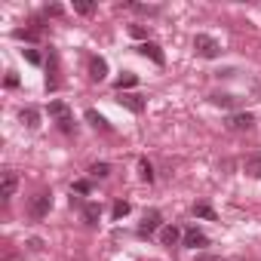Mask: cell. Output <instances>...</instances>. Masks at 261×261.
Returning <instances> with one entry per match:
<instances>
[{
    "instance_id": "6da1fadb",
    "label": "cell",
    "mask_w": 261,
    "mask_h": 261,
    "mask_svg": "<svg viewBox=\"0 0 261 261\" xmlns=\"http://www.w3.org/2000/svg\"><path fill=\"white\" fill-rule=\"evenodd\" d=\"M194 49H197V56H203V59H218V53H221L218 40L209 37V34H197V37H194Z\"/></svg>"
},
{
    "instance_id": "7a4b0ae2",
    "label": "cell",
    "mask_w": 261,
    "mask_h": 261,
    "mask_svg": "<svg viewBox=\"0 0 261 261\" xmlns=\"http://www.w3.org/2000/svg\"><path fill=\"white\" fill-rule=\"evenodd\" d=\"M49 206H53V197H49V194H34L31 203H28V215H31L34 221H40V218L49 215Z\"/></svg>"
},
{
    "instance_id": "3957f363",
    "label": "cell",
    "mask_w": 261,
    "mask_h": 261,
    "mask_svg": "<svg viewBox=\"0 0 261 261\" xmlns=\"http://www.w3.org/2000/svg\"><path fill=\"white\" fill-rule=\"evenodd\" d=\"M49 117L59 120V129H62V133H71V129H74V123H71V108H68L65 101H49Z\"/></svg>"
},
{
    "instance_id": "277c9868",
    "label": "cell",
    "mask_w": 261,
    "mask_h": 261,
    "mask_svg": "<svg viewBox=\"0 0 261 261\" xmlns=\"http://www.w3.org/2000/svg\"><path fill=\"white\" fill-rule=\"evenodd\" d=\"M154 230H163V215H160L157 209L145 212V218H142V224H139V233H142V237H151Z\"/></svg>"
},
{
    "instance_id": "5b68a950",
    "label": "cell",
    "mask_w": 261,
    "mask_h": 261,
    "mask_svg": "<svg viewBox=\"0 0 261 261\" xmlns=\"http://www.w3.org/2000/svg\"><path fill=\"white\" fill-rule=\"evenodd\" d=\"M206 243H209V237L203 230H197V227H188L185 237H181V246H188V249H203Z\"/></svg>"
},
{
    "instance_id": "8992f818",
    "label": "cell",
    "mask_w": 261,
    "mask_h": 261,
    "mask_svg": "<svg viewBox=\"0 0 261 261\" xmlns=\"http://www.w3.org/2000/svg\"><path fill=\"white\" fill-rule=\"evenodd\" d=\"M120 105H123V108H129L133 114H142V111H145V95H136V92H123V95H120Z\"/></svg>"
},
{
    "instance_id": "52a82bcc",
    "label": "cell",
    "mask_w": 261,
    "mask_h": 261,
    "mask_svg": "<svg viewBox=\"0 0 261 261\" xmlns=\"http://www.w3.org/2000/svg\"><path fill=\"white\" fill-rule=\"evenodd\" d=\"M139 53H142L145 59H154L157 65H163V62H166V56L160 53V46H157V43H151V40H145V43L139 46Z\"/></svg>"
},
{
    "instance_id": "ba28073f",
    "label": "cell",
    "mask_w": 261,
    "mask_h": 261,
    "mask_svg": "<svg viewBox=\"0 0 261 261\" xmlns=\"http://www.w3.org/2000/svg\"><path fill=\"white\" fill-rule=\"evenodd\" d=\"M105 74H108V62L101 56H92L89 59V77L92 80H105Z\"/></svg>"
},
{
    "instance_id": "9c48e42d",
    "label": "cell",
    "mask_w": 261,
    "mask_h": 261,
    "mask_svg": "<svg viewBox=\"0 0 261 261\" xmlns=\"http://www.w3.org/2000/svg\"><path fill=\"white\" fill-rule=\"evenodd\" d=\"M19 120H22L28 129H37V126H40V111L28 105V108H22V111H19Z\"/></svg>"
},
{
    "instance_id": "30bf717a",
    "label": "cell",
    "mask_w": 261,
    "mask_h": 261,
    "mask_svg": "<svg viewBox=\"0 0 261 261\" xmlns=\"http://www.w3.org/2000/svg\"><path fill=\"white\" fill-rule=\"evenodd\" d=\"M243 169H246L252 178H261V151L249 154V157H246V163H243Z\"/></svg>"
},
{
    "instance_id": "8fae6325",
    "label": "cell",
    "mask_w": 261,
    "mask_h": 261,
    "mask_svg": "<svg viewBox=\"0 0 261 261\" xmlns=\"http://www.w3.org/2000/svg\"><path fill=\"white\" fill-rule=\"evenodd\" d=\"M16 188H19V178H16V172H7V175H4V185H0V197H4V200H10V197L16 194Z\"/></svg>"
},
{
    "instance_id": "7c38bea8",
    "label": "cell",
    "mask_w": 261,
    "mask_h": 261,
    "mask_svg": "<svg viewBox=\"0 0 261 261\" xmlns=\"http://www.w3.org/2000/svg\"><path fill=\"white\" fill-rule=\"evenodd\" d=\"M227 126L237 129V133H243V129L252 126V114H230V117H227Z\"/></svg>"
},
{
    "instance_id": "4fadbf2b",
    "label": "cell",
    "mask_w": 261,
    "mask_h": 261,
    "mask_svg": "<svg viewBox=\"0 0 261 261\" xmlns=\"http://www.w3.org/2000/svg\"><path fill=\"white\" fill-rule=\"evenodd\" d=\"M181 237H185V233H181V230H178L175 224H166V227L160 230V240H163V246H175V243H178Z\"/></svg>"
},
{
    "instance_id": "5bb4252c",
    "label": "cell",
    "mask_w": 261,
    "mask_h": 261,
    "mask_svg": "<svg viewBox=\"0 0 261 261\" xmlns=\"http://www.w3.org/2000/svg\"><path fill=\"white\" fill-rule=\"evenodd\" d=\"M83 218H86V224H98V218H101V206L92 200V203H86L83 206Z\"/></svg>"
},
{
    "instance_id": "9a60e30c",
    "label": "cell",
    "mask_w": 261,
    "mask_h": 261,
    "mask_svg": "<svg viewBox=\"0 0 261 261\" xmlns=\"http://www.w3.org/2000/svg\"><path fill=\"white\" fill-rule=\"evenodd\" d=\"M136 83H139V77H136V74H133V71H123V74H120V77H117V83H114V86H117V89H120V92H123V89H133V86H136Z\"/></svg>"
},
{
    "instance_id": "2e32d148",
    "label": "cell",
    "mask_w": 261,
    "mask_h": 261,
    "mask_svg": "<svg viewBox=\"0 0 261 261\" xmlns=\"http://www.w3.org/2000/svg\"><path fill=\"white\" fill-rule=\"evenodd\" d=\"M129 209H133V206H129L126 200H117V203H114V212H111V215H114V221L126 218V215H129Z\"/></svg>"
},
{
    "instance_id": "e0dca14e",
    "label": "cell",
    "mask_w": 261,
    "mask_h": 261,
    "mask_svg": "<svg viewBox=\"0 0 261 261\" xmlns=\"http://www.w3.org/2000/svg\"><path fill=\"white\" fill-rule=\"evenodd\" d=\"M139 175H142V181H154V166L148 163V160H139Z\"/></svg>"
},
{
    "instance_id": "ac0fdd59",
    "label": "cell",
    "mask_w": 261,
    "mask_h": 261,
    "mask_svg": "<svg viewBox=\"0 0 261 261\" xmlns=\"http://www.w3.org/2000/svg\"><path fill=\"white\" fill-rule=\"evenodd\" d=\"M194 215H200V218H209V221H215V209H212L209 203H197V206H194Z\"/></svg>"
},
{
    "instance_id": "d6986e66",
    "label": "cell",
    "mask_w": 261,
    "mask_h": 261,
    "mask_svg": "<svg viewBox=\"0 0 261 261\" xmlns=\"http://www.w3.org/2000/svg\"><path fill=\"white\" fill-rule=\"evenodd\" d=\"M86 120H89L95 129H111V126H108V120H105L101 114H95V111H86Z\"/></svg>"
},
{
    "instance_id": "ffe728a7",
    "label": "cell",
    "mask_w": 261,
    "mask_h": 261,
    "mask_svg": "<svg viewBox=\"0 0 261 261\" xmlns=\"http://www.w3.org/2000/svg\"><path fill=\"white\" fill-rule=\"evenodd\" d=\"M89 172H92L95 178H105V175H111V166H108V163H92Z\"/></svg>"
},
{
    "instance_id": "44dd1931",
    "label": "cell",
    "mask_w": 261,
    "mask_h": 261,
    "mask_svg": "<svg viewBox=\"0 0 261 261\" xmlns=\"http://www.w3.org/2000/svg\"><path fill=\"white\" fill-rule=\"evenodd\" d=\"M212 101H215V105H224V108H233V105H237L233 95H212Z\"/></svg>"
},
{
    "instance_id": "7402d4cb",
    "label": "cell",
    "mask_w": 261,
    "mask_h": 261,
    "mask_svg": "<svg viewBox=\"0 0 261 261\" xmlns=\"http://www.w3.org/2000/svg\"><path fill=\"white\" fill-rule=\"evenodd\" d=\"M74 10H77L80 16H89V13H92V4H89V0H77V4H74Z\"/></svg>"
},
{
    "instance_id": "603a6c76",
    "label": "cell",
    "mask_w": 261,
    "mask_h": 261,
    "mask_svg": "<svg viewBox=\"0 0 261 261\" xmlns=\"http://www.w3.org/2000/svg\"><path fill=\"white\" fill-rule=\"evenodd\" d=\"M25 59H28L31 65H40V53H37V49H25Z\"/></svg>"
},
{
    "instance_id": "cb8c5ba5",
    "label": "cell",
    "mask_w": 261,
    "mask_h": 261,
    "mask_svg": "<svg viewBox=\"0 0 261 261\" xmlns=\"http://www.w3.org/2000/svg\"><path fill=\"white\" fill-rule=\"evenodd\" d=\"M74 191H77V194H89V191H92V185H89V181H77V185H74Z\"/></svg>"
},
{
    "instance_id": "d4e9b609",
    "label": "cell",
    "mask_w": 261,
    "mask_h": 261,
    "mask_svg": "<svg viewBox=\"0 0 261 261\" xmlns=\"http://www.w3.org/2000/svg\"><path fill=\"white\" fill-rule=\"evenodd\" d=\"M129 34H133V37H145V28L142 25H133V28H129Z\"/></svg>"
},
{
    "instance_id": "484cf974",
    "label": "cell",
    "mask_w": 261,
    "mask_h": 261,
    "mask_svg": "<svg viewBox=\"0 0 261 261\" xmlns=\"http://www.w3.org/2000/svg\"><path fill=\"white\" fill-rule=\"evenodd\" d=\"M197 261H221V258H215V255H197Z\"/></svg>"
}]
</instances>
